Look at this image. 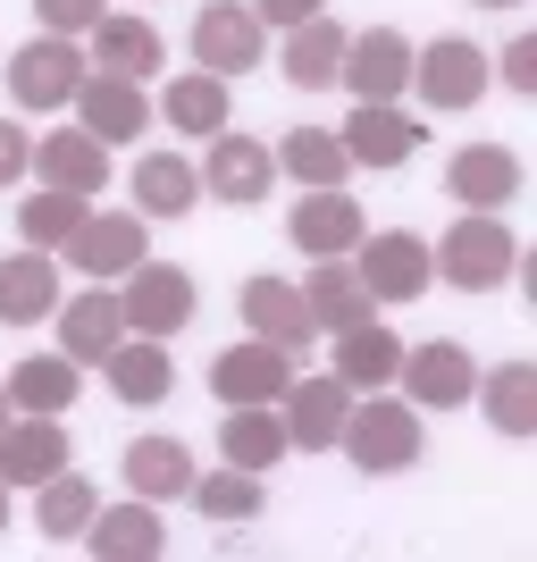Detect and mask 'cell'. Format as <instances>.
Here are the masks:
<instances>
[{"label": "cell", "instance_id": "obj_30", "mask_svg": "<svg viewBox=\"0 0 537 562\" xmlns=\"http://www.w3.org/2000/svg\"><path fill=\"white\" fill-rule=\"evenodd\" d=\"M395 328H378V319H361V328H336V378H345L353 395H370V386H395Z\"/></svg>", "mask_w": 537, "mask_h": 562}, {"label": "cell", "instance_id": "obj_16", "mask_svg": "<svg viewBox=\"0 0 537 562\" xmlns=\"http://www.w3.org/2000/svg\"><path fill=\"white\" fill-rule=\"evenodd\" d=\"M412 85H421L428 110H479V93H488V50L428 43V50H412Z\"/></svg>", "mask_w": 537, "mask_h": 562}, {"label": "cell", "instance_id": "obj_25", "mask_svg": "<svg viewBox=\"0 0 537 562\" xmlns=\"http://www.w3.org/2000/svg\"><path fill=\"white\" fill-rule=\"evenodd\" d=\"M219 453H227L235 470H269L286 462V420H278V403H227V428H219Z\"/></svg>", "mask_w": 537, "mask_h": 562}, {"label": "cell", "instance_id": "obj_23", "mask_svg": "<svg viewBox=\"0 0 537 562\" xmlns=\"http://www.w3.org/2000/svg\"><path fill=\"white\" fill-rule=\"evenodd\" d=\"M101 378H110L118 403H168V386H177V361H168L160 336H118L110 352L93 361Z\"/></svg>", "mask_w": 537, "mask_h": 562}, {"label": "cell", "instance_id": "obj_43", "mask_svg": "<svg viewBox=\"0 0 537 562\" xmlns=\"http://www.w3.org/2000/svg\"><path fill=\"white\" fill-rule=\"evenodd\" d=\"M479 9H521V0H479Z\"/></svg>", "mask_w": 537, "mask_h": 562}, {"label": "cell", "instance_id": "obj_33", "mask_svg": "<svg viewBox=\"0 0 537 562\" xmlns=\"http://www.w3.org/2000/svg\"><path fill=\"white\" fill-rule=\"evenodd\" d=\"M101 513V495H93V479L85 470H51L43 487H34V529H43L51 546H68V538H85V520Z\"/></svg>", "mask_w": 537, "mask_h": 562}, {"label": "cell", "instance_id": "obj_40", "mask_svg": "<svg viewBox=\"0 0 537 562\" xmlns=\"http://www.w3.org/2000/svg\"><path fill=\"white\" fill-rule=\"evenodd\" d=\"M244 9H253V18L269 25V34H286V25H303V18H320L327 0H244Z\"/></svg>", "mask_w": 537, "mask_h": 562}, {"label": "cell", "instance_id": "obj_22", "mask_svg": "<svg viewBox=\"0 0 537 562\" xmlns=\"http://www.w3.org/2000/svg\"><path fill=\"white\" fill-rule=\"evenodd\" d=\"M303 311H311V328H320V336L378 319V303H370V285H361V269H353V252H345V260H311V278H303Z\"/></svg>", "mask_w": 537, "mask_h": 562}, {"label": "cell", "instance_id": "obj_26", "mask_svg": "<svg viewBox=\"0 0 537 562\" xmlns=\"http://www.w3.org/2000/svg\"><path fill=\"white\" fill-rule=\"evenodd\" d=\"M186 487H193V453L177 446V437H135V446H126V495L177 504Z\"/></svg>", "mask_w": 537, "mask_h": 562}, {"label": "cell", "instance_id": "obj_27", "mask_svg": "<svg viewBox=\"0 0 537 562\" xmlns=\"http://www.w3.org/2000/svg\"><path fill=\"white\" fill-rule=\"evenodd\" d=\"M126 336V311H118V294L110 285H93V294H76L68 303V319H59V352H68L76 370H93L101 352Z\"/></svg>", "mask_w": 537, "mask_h": 562}, {"label": "cell", "instance_id": "obj_8", "mask_svg": "<svg viewBox=\"0 0 537 562\" xmlns=\"http://www.w3.org/2000/svg\"><path fill=\"white\" fill-rule=\"evenodd\" d=\"M143 227H152L143 211H85V227L68 235V260L93 285H110V278H126V269L152 252V235H143Z\"/></svg>", "mask_w": 537, "mask_h": 562}, {"label": "cell", "instance_id": "obj_15", "mask_svg": "<svg viewBox=\"0 0 537 562\" xmlns=\"http://www.w3.org/2000/svg\"><path fill=\"white\" fill-rule=\"evenodd\" d=\"M445 193H454L462 211H504V202H521V151H504V143H462V151L445 160Z\"/></svg>", "mask_w": 537, "mask_h": 562}, {"label": "cell", "instance_id": "obj_41", "mask_svg": "<svg viewBox=\"0 0 537 562\" xmlns=\"http://www.w3.org/2000/svg\"><path fill=\"white\" fill-rule=\"evenodd\" d=\"M504 85H513V93H537V34L504 43Z\"/></svg>", "mask_w": 537, "mask_h": 562}, {"label": "cell", "instance_id": "obj_35", "mask_svg": "<svg viewBox=\"0 0 537 562\" xmlns=\"http://www.w3.org/2000/svg\"><path fill=\"white\" fill-rule=\"evenodd\" d=\"M160 117L177 126V135H219L235 117V101H227V76H211V68H193V76H177L160 93Z\"/></svg>", "mask_w": 537, "mask_h": 562}, {"label": "cell", "instance_id": "obj_14", "mask_svg": "<svg viewBox=\"0 0 537 562\" xmlns=\"http://www.w3.org/2000/svg\"><path fill=\"white\" fill-rule=\"evenodd\" d=\"M76 117H85V135H93V143H135L143 126H152V93H143L135 76L93 68L85 85H76Z\"/></svg>", "mask_w": 537, "mask_h": 562}, {"label": "cell", "instance_id": "obj_5", "mask_svg": "<svg viewBox=\"0 0 537 562\" xmlns=\"http://www.w3.org/2000/svg\"><path fill=\"white\" fill-rule=\"evenodd\" d=\"M118 311H126V328L135 336H177V328H193V278L177 269V260H152L143 252L135 269H126V294H118Z\"/></svg>", "mask_w": 537, "mask_h": 562}, {"label": "cell", "instance_id": "obj_44", "mask_svg": "<svg viewBox=\"0 0 537 562\" xmlns=\"http://www.w3.org/2000/svg\"><path fill=\"white\" fill-rule=\"evenodd\" d=\"M0 529H9V487H0Z\"/></svg>", "mask_w": 537, "mask_h": 562}, {"label": "cell", "instance_id": "obj_34", "mask_svg": "<svg viewBox=\"0 0 537 562\" xmlns=\"http://www.w3.org/2000/svg\"><path fill=\"white\" fill-rule=\"evenodd\" d=\"M336 59H345V25L327 18H303L286 25V85H303V93H320V85H336Z\"/></svg>", "mask_w": 537, "mask_h": 562}, {"label": "cell", "instance_id": "obj_1", "mask_svg": "<svg viewBox=\"0 0 537 562\" xmlns=\"http://www.w3.org/2000/svg\"><path fill=\"white\" fill-rule=\"evenodd\" d=\"M345 453H353V470H370V479H395V470H412L428 453V437H421V412L412 403H395V395H378L370 386V403H345Z\"/></svg>", "mask_w": 537, "mask_h": 562}, {"label": "cell", "instance_id": "obj_11", "mask_svg": "<svg viewBox=\"0 0 537 562\" xmlns=\"http://www.w3.org/2000/svg\"><path fill=\"white\" fill-rule=\"evenodd\" d=\"M235 311H244V328H253L260 345L294 352V361L320 345V328H311V311H303V285H286V278H244Z\"/></svg>", "mask_w": 537, "mask_h": 562}, {"label": "cell", "instance_id": "obj_28", "mask_svg": "<svg viewBox=\"0 0 537 562\" xmlns=\"http://www.w3.org/2000/svg\"><path fill=\"white\" fill-rule=\"evenodd\" d=\"M479 403H488L495 437H537V361H495V370H479Z\"/></svg>", "mask_w": 537, "mask_h": 562}, {"label": "cell", "instance_id": "obj_7", "mask_svg": "<svg viewBox=\"0 0 537 562\" xmlns=\"http://www.w3.org/2000/svg\"><path fill=\"white\" fill-rule=\"evenodd\" d=\"M193 59L211 76H244L269 59V25L244 9V0H202V18H193Z\"/></svg>", "mask_w": 537, "mask_h": 562}, {"label": "cell", "instance_id": "obj_42", "mask_svg": "<svg viewBox=\"0 0 537 562\" xmlns=\"http://www.w3.org/2000/svg\"><path fill=\"white\" fill-rule=\"evenodd\" d=\"M25 168H34V143H25V126H0V193L18 186Z\"/></svg>", "mask_w": 537, "mask_h": 562}, {"label": "cell", "instance_id": "obj_10", "mask_svg": "<svg viewBox=\"0 0 537 562\" xmlns=\"http://www.w3.org/2000/svg\"><path fill=\"white\" fill-rule=\"evenodd\" d=\"M286 235H294V252L311 260H345L361 235H370V218H361V202H353L345 186H311L303 202H294V218H286Z\"/></svg>", "mask_w": 537, "mask_h": 562}, {"label": "cell", "instance_id": "obj_32", "mask_svg": "<svg viewBox=\"0 0 537 562\" xmlns=\"http://www.w3.org/2000/svg\"><path fill=\"white\" fill-rule=\"evenodd\" d=\"M93 68H110V76H152L160 68V25L152 18H118V9H101V25H93Z\"/></svg>", "mask_w": 537, "mask_h": 562}, {"label": "cell", "instance_id": "obj_18", "mask_svg": "<svg viewBox=\"0 0 537 562\" xmlns=\"http://www.w3.org/2000/svg\"><path fill=\"white\" fill-rule=\"evenodd\" d=\"M395 378H403V395L428 403V412H454V403L479 395V361H470L462 345H445V336H437V345H421V352H403Z\"/></svg>", "mask_w": 537, "mask_h": 562}, {"label": "cell", "instance_id": "obj_3", "mask_svg": "<svg viewBox=\"0 0 537 562\" xmlns=\"http://www.w3.org/2000/svg\"><path fill=\"white\" fill-rule=\"evenodd\" d=\"M85 76H93V59L76 50V34H43V43L9 50V101L18 110H68Z\"/></svg>", "mask_w": 537, "mask_h": 562}, {"label": "cell", "instance_id": "obj_19", "mask_svg": "<svg viewBox=\"0 0 537 562\" xmlns=\"http://www.w3.org/2000/svg\"><path fill=\"white\" fill-rule=\"evenodd\" d=\"M286 378H294V352H278V345H227L211 361V395L219 403H278L286 395Z\"/></svg>", "mask_w": 537, "mask_h": 562}, {"label": "cell", "instance_id": "obj_17", "mask_svg": "<svg viewBox=\"0 0 537 562\" xmlns=\"http://www.w3.org/2000/svg\"><path fill=\"white\" fill-rule=\"evenodd\" d=\"M421 135L428 126H412V117L395 110V101H353V117H345V160L353 168H403L412 151H421Z\"/></svg>", "mask_w": 537, "mask_h": 562}, {"label": "cell", "instance_id": "obj_24", "mask_svg": "<svg viewBox=\"0 0 537 562\" xmlns=\"http://www.w3.org/2000/svg\"><path fill=\"white\" fill-rule=\"evenodd\" d=\"M59 311V269H51V252H9L0 260V328H34V319H51Z\"/></svg>", "mask_w": 537, "mask_h": 562}, {"label": "cell", "instance_id": "obj_2", "mask_svg": "<svg viewBox=\"0 0 537 562\" xmlns=\"http://www.w3.org/2000/svg\"><path fill=\"white\" fill-rule=\"evenodd\" d=\"M428 260H437L445 285H462V294H495V285L513 278L521 244H513V227H504L495 211H462L445 244H428Z\"/></svg>", "mask_w": 537, "mask_h": 562}, {"label": "cell", "instance_id": "obj_38", "mask_svg": "<svg viewBox=\"0 0 537 562\" xmlns=\"http://www.w3.org/2000/svg\"><path fill=\"white\" fill-rule=\"evenodd\" d=\"M85 211H93L85 193H59V186H43V193H25V202H18V235L34 244V252H59V244H68V235L85 227Z\"/></svg>", "mask_w": 537, "mask_h": 562}, {"label": "cell", "instance_id": "obj_6", "mask_svg": "<svg viewBox=\"0 0 537 562\" xmlns=\"http://www.w3.org/2000/svg\"><path fill=\"white\" fill-rule=\"evenodd\" d=\"M193 177H202V193H211V202H227V211H253V202H269V177H278V160H269V143H260V135H235V126H219Z\"/></svg>", "mask_w": 537, "mask_h": 562}, {"label": "cell", "instance_id": "obj_45", "mask_svg": "<svg viewBox=\"0 0 537 562\" xmlns=\"http://www.w3.org/2000/svg\"><path fill=\"white\" fill-rule=\"evenodd\" d=\"M0 428H9V395H0Z\"/></svg>", "mask_w": 537, "mask_h": 562}, {"label": "cell", "instance_id": "obj_31", "mask_svg": "<svg viewBox=\"0 0 537 562\" xmlns=\"http://www.w3.org/2000/svg\"><path fill=\"white\" fill-rule=\"evenodd\" d=\"M186 504L202 520H227V529H244V520H260V504H269V487H260V470H193Z\"/></svg>", "mask_w": 537, "mask_h": 562}, {"label": "cell", "instance_id": "obj_29", "mask_svg": "<svg viewBox=\"0 0 537 562\" xmlns=\"http://www.w3.org/2000/svg\"><path fill=\"white\" fill-rule=\"evenodd\" d=\"M9 412H68L76 395H85V370H76L68 352H34V361H18L9 370Z\"/></svg>", "mask_w": 537, "mask_h": 562}, {"label": "cell", "instance_id": "obj_12", "mask_svg": "<svg viewBox=\"0 0 537 562\" xmlns=\"http://www.w3.org/2000/svg\"><path fill=\"white\" fill-rule=\"evenodd\" d=\"M68 428H59V412H9V428H0V487H43L51 470H68Z\"/></svg>", "mask_w": 537, "mask_h": 562}, {"label": "cell", "instance_id": "obj_37", "mask_svg": "<svg viewBox=\"0 0 537 562\" xmlns=\"http://www.w3.org/2000/svg\"><path fill=\"white\" fill-rule=\"evenodd\" d=\"M269 160H278V168H286V177H294L303 193H311V186H345V177H353L345 143L327 135V126H294V135H286L278 151H269Z\"/></svg>", "mask_w": 537, "mask_h": 562}, {"label": "cell", "instance_id": "obj_36", "mask_svg": "<svg viewBox=\"0 0 537 562\" xmlns=\"http://www.w3.org/2000/svg\"><path fill=\"white\" fill-rule=\"evenodd\" d=\"M193 193H202L193 160H177V151H143V160H135V211L143 218H186Z\"/></svg>", "mask_w": 537, "mask_h": 562}, {"label": "cell", "instance_id": "obj_20", "mask_svg": "<svg viewBox=\"0 0 537 562\" xmlns=\"http://www.w3.org/2000/svg\"><path fill=\"white\" fill-rule=\"evenodd\" d=\"M85 546H93L101 562H160V554H168L160 504L126 495V504H110V513H93V520H85Z\"/></svg>", "mask_w": 537, "mask_h": 562}, {"label": "cell", "instance_id": "obj_4", "mask_svg": "<svg viewBox=\"0 0 537 562\" xmlns=\"http://www.w3.org/2000/svg\"><path fill=\"white\" fill-rule=\"evenodd\" d=\"M353 269L370 285V303H421L428 285H437V260L412 227H387V235H361L353 244Z\"/></svg>", "mask_w": 537, "mask_h": 562}, {"label": "cell", "instance_id": "obj_39", "mask_svg": "<svg viewBox=\"0 0 537 562\" xmlns=\"http://www.w3.org/2000/svg\"><path fill=\"white\" fill-rule=\"evenodd\" d=\"M101 9L110 0H34V18H43V34H93Z\"/></svg>", "mask_w": 537, "mask_h": 562}, {"label": "cell", "instance_id": "obj_9", "mask_svg": "<svg viewBox=\"0 0 537 562\" xmlns=\"http://www.w3.org/2000/svg\"><path fill=\"white\" fill-rule=\"evenodd\" d=\"M403 76H412V43L395 25H370V34H345V59H336V85L353 101H403Z\"/></svg>", "mask_w": 537, "mask_h": 562}, {"label": "cell", "instance_id": "obj_21", "mask_svg": "<svg viewBox=\"0 0 537 562\" xmlns=\"http://www.w3.org/2000/svg\"><path fill=\"white\" fill-rule=\"evenodd\" d=\"M34 177L59 193H85L93 202L101 186H110V143H93L85 126H51L43 143H34Z\"/></svg>", "mask_w": 537, "mask_h": 562}, {"label": "cell", "instance_id": "obj_13", "mask_svg": "<svg viewBox=\"0 0 537 562\" xmlns=\"http://www.w3.org/2000/svg\"><path fill=\"white\" fill-rule=\"evenodd\" d=\"M345 403H353V386L336 370H327V378H286V395H278L286 446L327 453V446H336V428H345Z\"/></svg>", "mask_w": 537, "mask_h": 562}]
</instances>
